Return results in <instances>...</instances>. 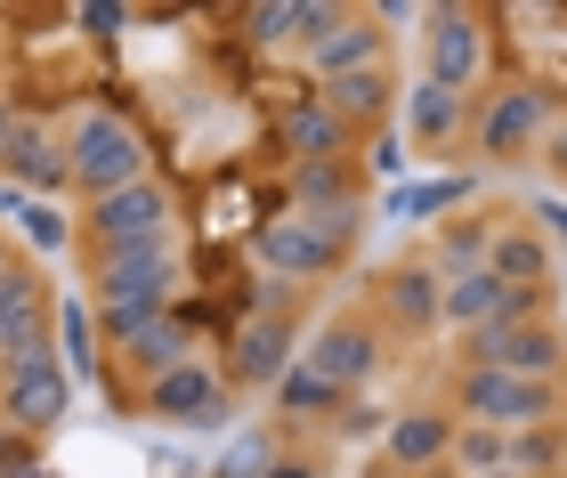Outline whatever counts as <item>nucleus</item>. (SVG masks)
Here are the masks:
<instances>
[{"instance_id": "34", "label": "nucleus", "mask_w": 567, "mask_h": 478, "mask_svg": "<svg viewBox=\"0 0 567 478\" xmlns=\"http://www.w3.org/2000/svg\"><path fill=\"white\" fill-rule=\"evenodd\" d=\"M260 478H308V463H276V470H260Z\"/></svg>"}, {"instance_id": "11", "label": "nucleus", "mask_w": 567, "mask_h": 478, "mask_svg": "<svg viewBox=\"0 0 567 478\" xmlns=\"http://www.w3.org/2000/svg\"><path fill=\"white\" fill-rule=\"evenodd\" d=\"M292 365H300L292 316H284V309H251L236 324V341H227V389H276Z\"/></svg>"}, {"instance_id": "32", "label": "nucleus", "mask_w": 567, "mask_h": 478, "mask_svg": "<svg viewBox=\"0 0 567 478\" xmlns=\"http://www.w3.org/2000/svg\"><path fill=\"white\" fill-rule=\"evenodd\" d=\"M373 170H398V131H373Z\"/></svg>"}, {"instance_id": "29", "label": "nucleus", "mask_w": 567, "mask_h": 478, "mask_svg": "<svg viewBox=\"0 0 567 478\" xmlns=\"http://www.w3.org/2000/svg\"><path fill=\"white\" fill-rule=\"evenodd\" d=\"M17 228H24V243H33V251H73V228H65L58 204H24Z\"/></svg>"}, {"instance_id": "7", "label": "nucleus", "mask_w": 567, "mask_h": 478, "mask_svg": "<svg viewBox=\"0 0 567 478\" xmlns=\"http://www.w3.org/2000/svg\"><path fill=\"white\" fill-rule=\"evenodd\" d=\"M551 131V90L544 82H503L478 106V155L486 163H527Z\"/></svg>"}, {"instance_id": "14", "label": "nucleus", "mask_w": 567, "mask_h": 478, "mask_svg": "<svg viewBox=\"0 0 567 478\" xmlns=\"http://www.w3.org/2000/svg\"><path fill=\"white\" fill-rule=\"evenodd\" d=\"M324 114L341 122L349 138H365V131H390L398 106H405V90H398V73L390 65H365V73H349V82H324Z\"/></svg>"}, {"instance_id": "24", "label": "nucleus", "mask_w": 567, "mask_h": 478, "mask_svg": "<svg viewBox=\"0 0 567 478\" xmlns=\"http://www.w3.org/2000/svg\"><path fill=\"white\" fill-rule=\"evenodd\" d=\"M559 463H567V422H535V430H511L503 470H519V478H559Z\"/></svg>"}, {"instance_id": "28", "label": "nucleus", "mask_w": 567, "mask_h": 478, "mask_svg": "<svg viewBox=\"0 0 567 478\" xmlns=\"http://www.w3.org/2000/svg\"><path fill=\"white\" fill-rule=\"evenodd\" d=\"M462 195H471V179H437V187H405L398 195V219H437V211H462Z\"/></svg>"}, {"instance_id": "19", "label": "nucleus", "mask_w": 567, "mask_h": 478, "mask_svg": "<svg viewBox=\"0 0 567 478\" xmlns=\"http://www.w3.org/2000/svg\"><path fill=\"white\" fill-rule=\"evenodd\" d=\"M454 455V414H398L381 430V463L390 470H430Z\"/></svg>"}, {"instance_id": "10", "label": "nucleus", "mask_w": 567, "mask_h": 478, "mask_svg": "<svg viewBox=\"0 0 567 478\" xmlns=\"http://www.w3.org/2000/svg\"><path fill=\"white\" fill-rule=\"evenodd\" d=\"M138 406H146L154 422L219 430V422H227V406H236V389H227V373H212L203 357H187V365H171L163 382H146V389H138Z\"/></svg>"}, {"instance_id": "25", "label": "nucleus", "mask_w": 567, "mask_h": 478, "mask_svg": "<svg viewBox=\"0 0 567 478\" xmlns=\"http://www.w3.org/2000/svg\"><path fill=\"white\" fill-rule=\"evenodd\" d=\"M486 243H495V219L454 211L446 228H437V276H471V268H486Z\"/></svg>"}, {"instance_id": "2", "label": "nucleus", "mask_w": 567, "mask_h": 478, "mask_svg": "<svg viewBox=\"0 0 567 478\" xmlns=\"http://www.w3.org/2000/svg\"><path fill=\"white\" fill-rule=\"evenodd\" d=\"M171 187L163 179H138L122 195H97V204L82 211V228H73V243H82V260H122V251H171Z\"/></svg>"}, {"instance_id": "26", "label": "nucleus", "mask_w": 567, "mask_h": 478, "mask_svg": "<svg viewBox=\"0 0 567 478\" xmlns=\"http://www.w3.org/2000/svg\"><path fill=\"white\" fill-rule=\"evenodd\" d=\"M341 406H349V397L332 389V382H317L308 365H292V373L276 382V414H284V422H308V414H341Z\"/></svg>"}, {"instance_id": "36", "label": "nucleus", "mask_w": 567, "mask_h": 478, "mask_svg": "<svg viewBox=\"0 0 567 478\" xmlns=\"http://www.w3.org/2000/svg\"><path fill=\"white\" fill-rule=\"evenodd\" d=\"M486 478H519V470H486Z\"/></svg>"}, {"instance_id": "21", "label": "nucleus", "mask_w": 567, "mask_h": 478, "mask_svg": "<svg viewBox=\"0 0 567 478\" xmlns=\"http://www.w3.org/2000/svg\"><path fill=\"white\" fill-rule=\"evenodd\" d=\"M437 300H446V276L422 268V260H405V268L381 276V309H390L405 333H430V324H437Z\"/></svg>"}, {"instance_id": "15", "label": "nucleus", "mask_w": 567, "mask_h": 478, "mask_svg": "<svg viewBox=\"0 0 567 478\" xmlns=\"http://www.w3.org/2000/svg\"><path fill=\"white\" fill-rule=\"evenodd\" d=\"M365 65H390V33H381V17L373 9H341V24L308 49V73H317V90L324 82H349V73H365Z\"/></svg>"}, {"instance_id": "8", "label": "nucleus", "mask_w": 567, "mask_h": 478, "mask_svg": "<svg viewBox=\"0 0 567 478\" xmlns=\"http://www.w3.org/2000/svg\"><path fill=\"white\" fill-rule=\"evenodd\" d=\"M90 292H97V309L163 316L171 292H178V260H171V251H122V260H90Z\"/></svg>"}, {"instance_id": "30", "label": "nucleus", "mask_w": 567, "mask_h": 478, "mask_svg": "<svg viewBox=\"0 0 567 478\" xmlns=\"http://www.w3.org/2000/svg\"><path fill=\"white\" fill-rule=\"evenodd\" d=\"M58 333H65V357L73 365H97V333H90V309H73V300H65V309H58Z\"/></svg>"}, {"instance_id": "33", "label": "nucleus", "mask_w": 567, "mask_h": 478, "mask_svg": "<svg viewBox=\"0 0 567 478\" xmlns=\"http://www.w3.org/2000/svg\"><path fill=\"white\" fill-rule=\"evenodd\" d=\"M17 122H24V114L9 106V97H0V163H9V138H17Z\"/></svg>"}, {"instance_id": "1", "label": "nucleus", "mask_w": 567, "mask_h": 478, "mask_svg": "<svg viewBox=\"0 0 567 478\" xmlns=\"http://www.w3.org/2000/svg\"><path fill=\"white\" fill-rule=\"evenodd\" d=\"M65 163H73V187L90 195H122V187H138V179H154V146H146V131L131 114H114V106H90L82 122L65 131Z\"/></svg>"}, {"instance_id": "35", "label": "nucleus", "mask_w": 567, "mask_h": 478, "mask_svg": "<svg viewBox=\"0 0 567 478\" xmlns=\"http://www.w3.org/2000/svg\"><path fill=\"white\" fill-rule=\"evenodd\" d=\"M9 268H17V243H9V236H0V276H9Z\"/></svg>"}, {"instance_id": "16", "label": "nucleus", "mask_w": 567, "mask_h": 478, "mask_svg": "<svg viewBox=\"0 0 567 478\" xmlns=\"http://www.w3.org/2000/svg\"><path fill=\"white\" fill-rule=\"evenodd\" d=\"M276 146H284V163H292V170L357 155V138L324 114V97H284V114H276Z\"/></svg>"}, {"instance_id": "4", "label": "nucleus", "mask_w": 567, "mask_h": 478, "mask_svg": "<svg viewBox=\"0 0 567 478\" xmlns=\"http://www.w3.org/2000/svg\"><path fill=\"white\" fill-rule=\"evenodd\" d=\"M251 251H260L268 268L300 276V284H317V276H332L357 251V211H341V219H308V211L260 219V228H251Z\"/></svg>"}, {"instance_id": "23", "label": "nucleus", "mask_w": 567, "mask_h": 478, "mask_svg": "<svg viewBox=\"0 0 567 478\" xmlns=\"http://www.w3.org/2000/svg\"><path fill=\"white\" fill-rule=\"evenodd\" d=\"M486 268L503 276V284H551V243L535 228H495L486 243Z\"/></svg>"}, {"instance_id": "22", "label": "nucleus", "mask_w": 567, "mask_h": 478, "mask_svg": "<svg viewBox=\"0 0 567 478\" xmlns=\"http://www.w3.org/2000/svg\"><path fill=\"white\" fill-rule=\"evenodd\" d=\"M357 163L341 155V163H308V170H292V211H308V219H341V211H357Z\"/></svg>"}, {"instance_id": "17", "label": "nucleus", "mask_w": 567, "mask_h": 478, "mask_svg": "<svg viewBox=\"0 0 567 478\" xmlns=\"http://www.w3.org/2000/svg\"><path fill=\"white\" fill-rule=\"evenodd\" d=\"M0 179H9L24 204H49L58 187H73V163H65V138H49L41 122H17L9 138V163H0Z\"/></svg>"}, {"instance_id": "20", "label": "nucleus", "mask_w": 567, "mask_h": 478, "mask_svg": "<svg viewBox=\"0 0 567 478\" xmlns=\"http://www.w3.org/2000/svg\"><path fill=\"white\" fill-rule=\"evenodd\" d=\"M462 122H471V97L437 90V82H414V90H405V106H398V131L414 138V146H446Z\"/></svg>"}, {"instance_id": "6", "label": "nucleus", "mask_w": 567, "mask_h": 478, "mask_svg": "<svg viewBox=\"0 0 567 478\" xmlns=\"http://www.w3.org/2000/svg\"><path fill=\"white\" fill-rule=\"evenodd\" d=\"M471 365H503V373H527V382H559L567 365V341L551 316H511V324H486V333H462V373Z\"/></svg>"}, {"instance_id": "27", "label": "nucleus", "mask_w": 567, "mask_h": 478, "mask_svg": "<svg viewBox=\"0 0 567 478\" xmlns=\"http://www.w3.org/2000/svg\"><path fill=\"white\" fill-rule=\"evenodd\" d=\"M503 455H511L503 430H486V422H462V414H454V455H446V463H462L471 478H486V470H503Z\"/></svg>"}, {"instance_id": "12", "label": "nucleus", "mask_w": 567, "mask_h": 478, "mask_svg": "<svg viewBox=\"0 0 567 478\" xmlns=\"http://www.w3.org/2000/svg\"><path fill=\"white\" fill-rule=\"evenodd\" d=\"M300 365L317 373V382H332L341 397H357V389L373 382V365H381V333H373L365 316H332L324 333L300 349Z\"/></svg>"}, {"instance_id": "18", "label": "nucleus", "mask_w": 567, "mask_h": 478, "mask_svg": "<svg viewBox=\"0 0 567 478\" xmlns=\"http://www.w3.org/2000/svg\"><path fill=\"white\" fill-rule=\"evenodd\" d=\"M244 24H251V41H260V49H300V58H308V49L341 24V9H332V0H260Z\"/></svg>"}, {"instance_id": "31", "label": "nucleus", "mask_w": 567, "mask_h": 478, "mask_svg": "<svg viewBox=\"0 0 567 478\" xmlns=\"http://www.w3.org/2000/svg\"><path fill=\"white\" fill-rule=\"evenodd\" d=\"M535 163H544L551 179H567V114H551V131H544V146H535Z\"/></svg>"}, {"instance_id": "13", "label": "nucleus", "mask_w": 567, "mask_h": 478, "mask_svg": "<svg viewBox=\"0 0 567 478\" xmlns=\"http://www.w3.org/2000/svg\"><path fill=\"white\" fill-rule=\"evenodd\" d=\"M65 406H73V373L58 357L0 373V422H17V430H58Z\"/></svg>"}, {"instance_id": "3", "label": "nucleus", "mask_w": 567, "mask_h": 478, "mask_svg": "<svg viewBox=\"0 0 567 478\" xmlns=\"http://www.w3.org/2000/svg\"><path fill=\"white\" fill-rule=\"evenodd\" d=\"M454 414L511 438V430H535V422H559V382H527V373H503V365H471V373H454Z\"/></svg>"}, {"instance_id": "5", "label": "nucleus", "mask_w": 567, "mask_h": 478, "mask_svg": "<svg viewBox=\"0 0 567 478\" xmlns=\"http://www.w3.org/2000/svg\"><path fill=\"white\" fill-rule=\"evenodd\" d=\"M486 65H495V41H486L478 9H430L422 17V82L471 97L486 82Z\"/></svg>"}, {"instance_id": "9", "label": "nucleus", "mask_w": 567, "mask_h": 478, "mask_svg": "<svg viewBox=\"0 0 567 478\" xmlns=\"http://www.w3.org/2000/svg\"><path fill=\"white\" fill-rule=\"evenodd\" d=\"M49 324H58V300H49L41 268H9L0 276V365H41L49 357Z\"/></svg>"}]
</instances>
